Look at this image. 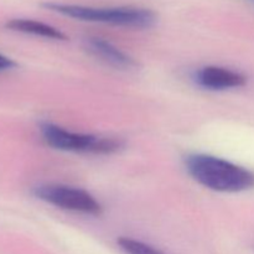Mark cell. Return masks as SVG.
<instances>
[{"mask_svg":"<svg viewBox=\"0 0 254 254\" xmlns=\"http://www.w3.org/2000/svg\"><path fill=\"white\" fill-rule=\"evenodd\" d=\"M121 250L127 254H165L158 248L128 237H121L117 241Z\"/></svg>","mask_w":254,"mask_h":254,"instance_id":"8","label":"cell"},{"mask_svg":"<svg viewBox=\"0 0 254 254\" xmlns=\"http://www.w3.org/2000/svg\"><path fill=\"white\" fill-rule=\"evenodd\" d=\"M35 196L64 210L84 215L101 216L102 205L87 191L66 185H41L34 190Z\"/></svg>","mask_w":254,"mask_h":254,"instance_id":"4","label":"cell"},{"mask_svg":"<svg viewBox=\"0 0 254 254\" xmlns=\"http://www.w3.org/2000/svg\"><path fill=\"white\" fill-rule=\"evenodd\" d=\"M195 81L198 86L210 91L238 88L247 83L245 74L218 66H206L200 68L195 73Z\"/></svg>","mask_w":254,"mask_h":254,"instance_id":"5","label":"cell"},{"mask_svg":"<svg viewBox=\"0 0 254 254\" xmlns=\"http://www.w3.org/2000/svg\"><path fill=\"white\" fill-rule=\"evenodd\" d=\"M86 47L93 56L116 68L129 69L136 66L133 57L101 37H88L86 40Z\"/></svg>","mask_w":254,"mask_h":254,"instance_id":"6","label":"cell"},{"mask_svg":"<svg viewBox=\"0 0 254 254\" xmlns=\"http://www.w3.org/2000/svg\"><path fill=\"white\" fill-rule=\"evenodd\" d=\"M44 6L51 11L72 19L89 22H102L114 26L148 29L156 21L155 12L144 7H93L83 6V5L60 4V2H46Z\"/></svg>","mask_w":254,"mask_h":254,"instance_id":"2","label":"cell"},{"mask_svg":"<svg viewBox=\"0 0 254 254\" xmlns=\"http://www.w3.org/2000/svg\"><path fill=\"white\" fill-rule=\"evenodd\" d=\"M189 174L205 188L218 192H243L254 188V173L225 159L192 154L185 160Z\"/></svg>","mask_w":254,"mask_h":254,"instance_id":"1","label":"cell"},{"mask_svg":"<svg viewBox=\"0 0 254 254\" xmlns=\"http://www.w3.org/2000/svg\"><path fill=\"white\" fill-rule=\"evenodd\" d=\"M6 26L10 30L14 31L24 32V34L35 35V36H41L45 39L57 40V41H64L67 40V36L62 31H60L56 27L51 26L45 22L36 21V20L30 19H14L10 20L6 24Z\"/></svg>","mask_w":254,"mask_h":254,"instance_id":"7","label":"cell"},{"mask_svg":"<svg viewBox=\"0 0 254 254\" xmlns=\"http://www.w3.org/2000/svg\"><path fill=\"white\" fill-rule=\"evenodd\" d=\"M14 62L10 59H7L6 56L0 54V71H4V69H9L14 66Z\"/></svg>","mask_w":254,"mask_h":254,"instance_id":"9","label":"cell"},{"mask_svg":"<svg viewBox=\"0 0 254 254\" xmlns=\"http://www.w3.org/2000/svg\"><path fill=\"white\" fill-rule=\"evenodd\" d=\"M40 130L44 140L57 150L89 154H113L123 148V143L119 139L73 133L52 123L41 124Z\"/></svg>","mask_w":254,"mask_h":254,"instance_id":"3","label":"cell"}]
</instances>
